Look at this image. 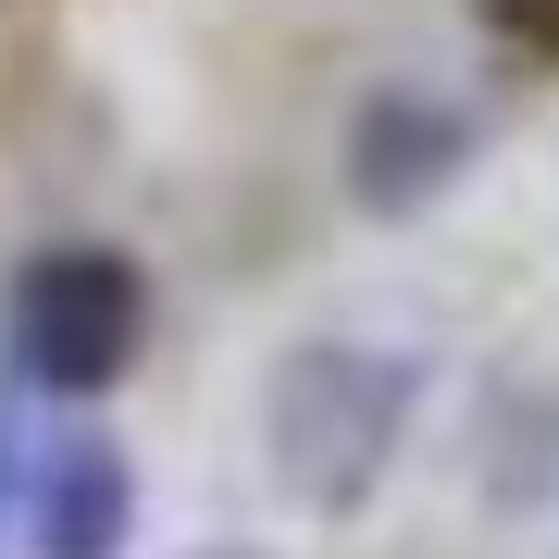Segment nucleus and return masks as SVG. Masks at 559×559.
Masks as SVG:
<instances>
[{"instance_id":"1","label":"nucleus","mask_w":559,"mask_h":559,"mask_svg":"<svg viewBox=\"0 0 559 559\" xmlns=\"http://www.w3.org/2000/svg\"><path fill=\"white\" fill-rule=\"evenodd\" d=\"M411 411H423V360L411 348H360V336L286 348L274 385H261V460H274L286 510L360 522L373 485L399 473V448H411Z\"/></svg>"},{"instance_id":"2","label":"nucleus","mask_w":559,"mask_h":559,"mask_svg":"<svg viewBox=\"0 0 559 559\" xmlns=\"http://www.w3.org/2000/svg\"><path fill=\"white\" fill-rule=\"evenodd\" d=\"M0 323H13V385H38V399H100V385H124V360L150 348V286H138L124 249L62 237V249H38L13 274Z\"/></svg>"},{"instance_id":"3","label":"nucleus","mask_w":559,"mask_h":559,"mask_svg":"<svg viewBox=\"0 0 559 559\" xmlns=\"http://www.w3.org/2000/svg\"><path fill=\"white\" fill-rule=\"evenodd\" d=\"M473 162V112L436 100V87H373L348 112V200L373 224H411L448 200V175Z\"/></svg>"},{"instance_id":"4","label":"nucleus","mask_w":559,"mask_h":559,"mask_svg":"<svg viewBox=\"0 0 559 559\" xmlns=\"http://www.w3.org/2000/svg\"><path fill=\"white\" fill-rule=\"evenodd\" d=\"M138 535V460L100 423H62L38 448V498H25V547L38 559H124Z\"/></svg>"},{"instance_id":"5","label":"nucleus","mask_w":559,"mask_h":559,"mask_svg":"<svg viewBox=\"0 0 559 559\" xmlns=\"http://www.w3.org/2000/svg\"><path fill=\"white\" fill-rule=\"evenodd\" d=\"M25 498H38V448H25V399L0 385V535L25 522Z\"/></svg>"},{"instance_id":"6","label":"nucleus","mask_w":559,"mask_h":559,"mask_svg":"<svg viewBox=\"0 0 559 559\" xmlns=\"http://www.w3.org/2000/svg\"><path fill=\"white\" fill-rule=\"evenodd\" d=\"M485 25H498V38L522 50V62H559V0H473Z\"/></svg>"},{"instance_id":"7","label":"nucleus","mask_w":559,"mask_h":559,"mask_svg":"<svg viewBox=\"0 0 559 559\" xmlns=\"http://www.w3.org/2000/svg\"><path fill=\"white\" fill-rule=\"evenodd\" d=\"M187 559H261V547H187Z\"/></svg>"}]
</instances>
